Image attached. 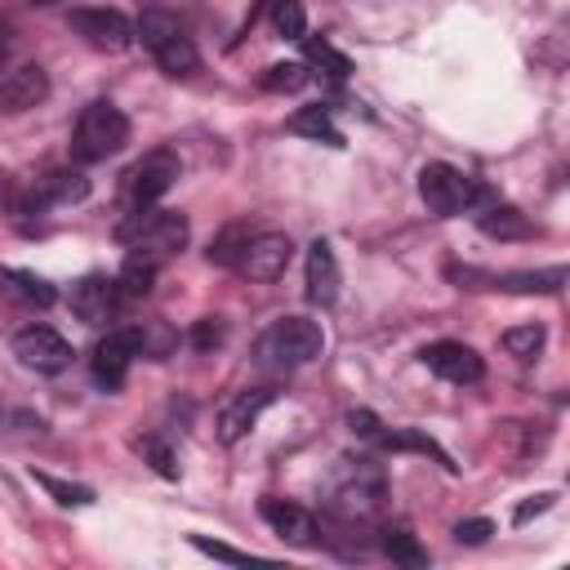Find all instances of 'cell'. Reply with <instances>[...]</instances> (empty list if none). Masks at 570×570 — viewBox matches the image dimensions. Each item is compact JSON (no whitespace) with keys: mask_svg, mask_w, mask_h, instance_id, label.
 I'll return each instance as SVG.
<instances>
[{"mask_svg":"<svg viewBox=\"0 0 570 570\" xmlns=\"http://www.w3.org/2000/svg\"><path fill=\"white\" fill-rule=\"evenodd\" d=\"M116 236L129 245V254H142L151 263H165L187 245V218L174 209H129L116 227Z\"/></svg>","mask_w":570,"mask_h":570,"instance_id":"obj_1","label":"cell"},{"mask_svg":"<svg viewBox=\"0 0 570 570\" xmlns=\"http://www.w3.org/2000/svg\"><path fill=\"white\" fill-rule=\"evenodd\" d=\"M125 142H129V120H125L120 107H111V102H89V107L76 116L71 156H76L80 165H98V160L116 156Z\"/></svg>","mask_w":570,"mask_h":570,"instance_id":"obj_2","label":"cell"},{"mask_svg":"<svg viewBox=\"0 0 570 570\" xmlns=\"http://www.w3.org/2000/svg\"><path fill=\"white\" fill-rule=\"evenodd\" d=\"M138 40L151 49V58L169 71V76H187L200 67V53L191 45V36L183 31V22L169 9H147L138 18Z\"/></svg>","mask_w":570,"mask_h":570,"instance_id":"obj_3","label":"cell"},{"mask_svg":"<svg viewBox=\"0 0 570 570\" xmlns=\"http://www.w3.org/2000/svg\"><path fill=\"white\" fill-rule=\"evenodd\" d=\"M383 494H387L383 468L370 463V459H347V463L334 472V485H330V503H334V512L347 517V521L379 512Z\"/></svg>","mask_w":570,"mask_h":570,"instance_id":"obj_4","label":"cell"},{"mask_svg":"<svg viewBox=\"0 0 570 570\" xmlns=\"http://www.w3.org/2000/svg\"><path fill=\"white\" fill-rule=\"evenodd\" d=\"M325 347V334L316 321L307 316H281L263 338H258V356L267 365H281V370H294V365H307L316 361Z\"/></svg>","mask_w":570,"mask_h":570,"instance_id":"obj_5","label":"cell"},{"mask_svg":"<svg viewBox=\"0 0 570 570\" xmlns=\"http://www.w3.org/2000/svg\"><path fill=\"white\" fill-rule=\"evenodd\" d=\"M419 196H423V205H428L432 214L450 218V214L472 209V205L481 200V187H476L463 169H454V165H445V160H432V165L419 169Z\"/></svg>","mask_w":570,"mask_h":570,"instance_id":"obj_6","label":"cell"},{"mask_svg":"<svg viewBox=\"0 0 570 570\" xmlns=\"http://www.w3.org/2000/svg\"><path fill=\"white\" fill-rule=\"evenodd\" d=\"M142 347H147V334H142L138 325L107 330V338H98V347H94V356H89V374H94V383L107 387V392H116V387L125 383L134 356H142Z\"/></svg>","mask_w":570,"mask_h":570,"instance_id":"obj_7","label":"cell"},{"mask_svg":"<svg viewBox=\"0 0 570 570\" xmlns=\"http://www.w3.org/2000/svg\"><path fill=\"white\" fill-rule=\"evenodd\" d=\"M178 178V156L174 151H147L138 165H129L125 174V209H147L156 205Z\"/></svg>","mask_w":570,"mask_h":570,"instance_id":"obj_8","label":"cell"},{"mask_svg":"<svg viewBox=\"0 0 570 570\" xmlns=\"http://www.w3.org/2000/svg\"><path fill=\"white\" fill-rule=\"evenodd\" d=\"M13 356L36 374H58L71 365V343L49 325H27L13 334Z\"/></svg>","mask_w":570,"mask_h":570,"instance_id":"obj_9","label":"cell"},{"mask_svg":"<svg viewBox=\"0 0 570 570\" xmlns=\"http://www.w3.org/2000/svg\"><path fill=\"white\" fill-rule=\"evenodd\" d=\"M289 258H294L289 236H281V232H258L254 236L249 232V240H245V249L236 258V272L249 276V281H276V276H285Z\"/></svg>","mask_w":570,"mask_h":570,"instance_id":"obj_10","label":"cell"},{"mask_svg":"<svg viewBox=\"0 0 570 570\" xmlns=\"http://www.w3.org/2000/svg\"><path fill=\"white\" fill-rule=\"evenodd\" d=\"M67 22L85 45L107 49V53H116V49H125L134 40V27H129V18L120 9H71Z\"/></svg>","mask_w":570,"mask_h":570,"instance_id":"obj_11","label":"cell"},{"mask_svg":"<svg viewBox=\"0 0 570 570\" xmlns=\"http://www.w3.org/2000/svg\"><path fill=\"white\" fill-rule=\"evenodd\" d=\"M419 361H423L436 379H445V383H481V374H485V361H481L468 343H454V338L428 343V347L419 352Z\"/></svg>","mask_w":570,"mask_h":570,"instance_id":"obj_12","label":"cell"},{"mask_svg":"<svg viewBox=\"0 0 570 570\" xmlns=\"http://www.w3.org/2000/svg\"><path fill=\"white\" fill-rule=\"evenodd\" d=\"M125 294L116 285V276H85L76 289H71V312L85 321V325H107L116 321Z\"/></svg>","mask_w":570,"mask_h":570,"instance_id":"obj_13","label":"cell"},{"mask_svg":"<svg viewBox=\"0 0 570 570\" xmlns=\"http://www.w3.org/2000/svg\"><path fill=\"white\" fill-rule=\"evenodd\" d=\"M276 401V387H254V392H236L223 410H218V441L223 445H236L254 423H258V414L267 410Z\"/></svg>","mask_w":570,"mask_h":570,"instance_id":"obj_14","label":"cell"},{"mask_svg":"<svg viewBox=\"0 0 570 570\" xmlns=\"http://www.w3.org/2000/svg\"><path fill=\"white\" fill-rule=\"evenodd\" d=\"M263 521L294 548H312L316 543V517L289 499H263Z\"/></svg>","mask_w":570,"mask_h":570,"instance_id":"obj_15","label":"cell"},{"mask_svg":"<svg viewBox=\"0 0 570 570\" xmlns=\"http://www.w3.org/2000/svg\"><path fill=\"white\" fill-rule=\"evenodd\" d=\"M49 94V76L36 62H22L0 76V111H27Z\"/></svg>","mask_w":570,"mask_h":570,"instance_id":"obj_16","label":"cell"},{"mask_svg":"<svg viewBox=\"0 0 570 570\" xmlns=\"http://www.w3.org/2000/svg\"><path fill=\"white\" fill-rule=\"evenodd\" d=\"M338 281L343 276H338V258H334L330 240H312V249H307V298L330 307L338 298Z\"/></svg>","mask_w":570,"mask_h":570,"instance_id":"obj_17","label":"cell"},{"mask_svg":"<svg viewBox=\"0 0 570 570\" xmlns=\"http://www.w3.org/2000/svg\"><path fill=\"white\" fill-rule=\"evenodd\" d=\"M31 191H36L40 205H71V200L89 196V178L80 169H49L45 178H36Z\"/></svg>","mask_w":570,"mask_h":570,"instance_id":"obj_18","label":"cell"},{"mask_svg":"<svg viewBox=\"0 0 570 570\" xmlns=\"http://www.w3.org/2000/svg\"><path fill=\"white\" fill-rule=\"evenodd\" d=\"M0 289H4L9 298L27 303V307H49V303L58 298V294H53V285H49L45 276L22 272V267H0Z\"/></svg>","mask_w":570,"mask_h":570,"instance_id":"obj_19","label":"cell"},{"mask_svg":"<svg viewBox=\"0 0 570 570\" xmlns=\"http://www.w3.org/2000/svg\"><path fill=\"white\" fill-rule=\"evenodd\" d=\"M476 227H481L485 236H494V240H525V236H530V218H525L521 209H512V205H490V209L476 218Z\"/></svg>","mask_w":570,"mask_h":570,"instance_id":"obj_20","label":"cell"},{"mask_svg":"<svg viewBox=\"0 0 570 570\" xmlns=\"http://www.w3.org/2000/svg\"><path fill=\"white\" fill-rule=\"evenodd\" d=\"M285 129L289 134H303V138H316V142H330V147H343V134L334 129V120H330L325 107H298Z\"/></svg>","mask_w":570,"mask_h":570,"instance_id":"obj_21","label":"cell"},{"mask_svg":"<svg viewBox=\"0 0 570 570\" xmlns=\"http://www.w3.org/2000/svg\"><path fill=\"white\" fill-rule=\"evenodd\" d=\"M156 267H160V263H151V258H142V254H129L125 267H120V276H116L120 294H125V298H142V294H151V285H156Z\"/></svg>","mask_w":570,"mask_h":570,"instance_id":"obj_22","label":"cell"},{"mask_svg":"<svg viewBox=\"0 0 570 570\" xmlns=\"http://www.w3.org/2000/svg\"><path fill=\"white\" fill-rule=\"evenodd\" d=\"M499 289H521V294H557L566 285V267H543V272H517V276H494Z\"/></svg>","mask_w":570,"mask_h":570,"instance_id":"obj_23","label":"cell"},{"mask_svg":"<svg viewBox=\"0 0 570 570\" xmlns=\"http://www.w3.org/2000/svg\"><path fill=\"white\" fill-rule=\"evenodd\" d=\"M383 552H387L392 561L410 566V570H423V566H428V552H423V543H419L410 530H401V525L383 530Z\"/></svg>","mask_w":570,"mask_h":570,"instance_id":"obj_24","label":"cell"},{"mask_svg":"<svg viewBox=\"0 0 570 570\" xmlns=\"http://www.w3.org/2000/svg\"><path fill=\"white\" fill-rule=\"evenodd\" d=\"M303 53H307V62H312V67H321V71H325V76H334V80L352 76L347 53H338L330 40H303Z\"/></svg>","mask_w":570,"mask_h":570,"instance_id":"obj_25","label":"cell"},{"mask_svg":"<svg viewBox=\"0 0 570 570\" xmlns=\"http://www.w3.org/2000/svg\"><path fill=\"white\" fill-rule=\"evenodd\" d=\"M258 85L272 89V94H294V89L307 85V67H303V62H272V67L258 76Z\"/></svg>","mask_w":570,"mask_h":570,"instance_id":"obj_26","label":"cell"},{"mask_svg":"<svg viewBox=\"0 0 570 570\" xmlns=\"http://www.w3.org/2000/svg\"><path fill=\"white\" fill-rule=\"evenodd\" d=\"M272 27L285 36V40H303L307 36V13L298 0H272Z\"/></svg>","mask_w":570,"mask_h":570,"instance_id":"obj_27","label":"cell"},{"mask_svg":"<svg viewBox=\"0 0 570 570\" xmlns=\"http://www.w3.org/2000/svg\"><path fill=\"white\" fill-rule=\"evenodd\" d=\"M503 347H508V356H517V361H534L539 356V347H543V325H517V330H508L503 334Z\"/></svg>","mask_w":570,"mask_h":570,"instance_id":"obj_28","label":"cell"},{"mask_svg":"<svg viewBox=\"0 0 570 570\" xmlns=\"http://www.w3.org/2000/svg\"><path fill=\"white\" fill-rule=\"evenodd\" d=\"M245 240H249V232L240 227V223H232V227H223V236L209 245V263H223V267H236V258H240V249H245Z\"/></svg>","mask_w":570,"mask_h":570,"instance_id":"obj_29","label":"cell"},{"mask_svg":"<svg viewBox=\"0 0 570 570\" xmlns=\"http://www.w3.org/2000/svg\"><path fill=\"white\" fill-rule=\"evenodd\" d=\"M138 454H147V459H151V468H156L160 476H178V468H174V454H169V445H165V441H156V436H142V441H138Z\"/></svg>","mask_w":570,"mask_h":570,"instance_id":"obj_30","label":"cell"},{"mask_svg":"<svg viewBox=\"0 0 570 570\" xmlns=\"http://www.w3.org/2000/svg\"><path fill=\"white\" fill-rule=\"evenodd\" d=\"M49 494H58V503H94V490L89 485H67V481H53V476H36Z\"/></svg>","mask_w":570,"mask_h":570,"instance_id":"obj_31","label":"cell"},{"mask_svg":"<svg viewBox=\"0 0 570 570\" xmlns=\"http://www.w3.org/2000/svg\"><path fill=\"white\" fill-rule=\"evenodd\" d=\"M218 343H223V321H218V316L196 321V330H191V347H196V352H209V347H218Z\"/></svg>","mask_w":570,"mask_h":570,"instance_id":"obj_32","label":"cell"},{"mask_svg":"<svg viewBox=\"0 0 570 570\" xmlns=\"http://www.w3.org/2000/svg\"><path fill=\"white\" fill-rule=\"evenodd\" d=\"M490 534H494V525H490L485 517H472V521H459V525H454V543H468V548H472V543H485Z\"/></svg>","mask_w":570,"mask_h":570,"instance_id":"obj_33","label":"cell"},{"mask_svg":"<svg viewBox=\"0 0 570 570\" xmlns=\"http://www.w3.org/2000/svg\"><path fill=\"white\" fill-rule=\"evenodd\" d=\"M191 548H200V552H209V557H218V561H249V552H236V548L214 543V539H205V534H191Z\"/></svg>","mask_w":570,"mask_h":570,"instance_id":"obj_34","label":"cell"},{"mask_svg":"<svg viewBox=\"0 0 570 570\" xmlns=\"http://www.w3.org/2000/svg\"><path fill=\"white\" fill-rule=\"evenodd\" d=\"M552 499H557V494H534V499H525V503H521V508L512 512V521H517V525H525L530 517H539V512H548V508H552Z\"/></svg>","mask_w":570,"mask_h":570,"instance_id":"obj_35","label":"cell"},{"mask_svg":"<svg viewBox=\"0 0 570 570\" xmlns=\"http://www.w3.org/2000/svg\"><path fill=\"white\" fill-rule=\"evenodd\" d=\"M347 423H352V432H361V436H370V441H374V436H379V428H383L370 410H352V414H347Z\"/></svg>","mask_w":570,"mask_h":570,"instance_id":"obj_36","label":"cell"},{"mask_svg":"<svg viewBox=\"0 0 570 570\" xmlns=\"http://www.w3.org/2000/svg\"><path fill=\"white\" fill-rule=\"evenodd\" d=\"M4 36H9V31H4V27H0V53H4V49H9V40H4Z\"/></svg>","mask_w":570,"mask_h":570,"instance_id":"obj_37","label":"cell"}]
</instances>
